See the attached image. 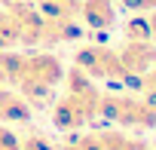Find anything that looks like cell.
<instances>
[{"label": "cell", "mask_w": 156, "mask_h": 150, "mask_svg": "<svg viewBox=\"0 0 156 150\" xmlns=\"http://www.w3.org/2000/svg\"><path fill=\"white\" fill-rule=\"evenodd\" d=\"M55 150H83L76 141H67V144H61V147H55Z\"/></svg>", "instance_id": "obj_16"}, {"label": "cell", "mask_w": 156, "mask_h": 150, "mask_svg": "<svg viewBox=\"0 0 156 150\" xmlns=\"http://www.w3.org/2000/svg\"><path fill=\"white\" fill-rule=\"evenodd\" d=\"M116 52H119V61L135 86L150 67H156V43L153 40H126Z\"/></svg>", "instance_id": "obj_5"}, {"label": "cell", "mask_w": 156, "mask_h": 150, "mask_svg": "<svg viewBox=\"0 0 156 150\" xmlns=\"http://www.w3.org/2000/svg\"><path fill=\"white\" fill-rule=\"evenodd\" d=\"M61 86H64V92L58 98H52V126L55 129L76 132L98 120L101 89L95 86L92 77H86L80 67H70V70H64Z\"/></svg>", "instance_id": "obj_1"}, {"label": "cell", "mask_w": 156, "mask_h": 150, "mask_svg": "<svg viewBox=\"0 0 156 150\" xmlns=\"http://www.w3.org/2000/svg\"><path fill=\"white\" fill-rule=\"evenodd\" d=\"M138 95H141L147 104H153V107H156V67H150L144 77L138 80Z\"/></svg>", "instance_id": "obj_12"}, {"label": "cell", "mask_w": 156, "mask_h": 150, "mask_svg": "<svg viewBox=\"0 0 156 150\" xmlns=\"http://www.w3.org/2000/svg\"><path fill=\"white\" fill-rule=\"evenodd\" d=\"M153 150H156V144H153Z\"/></svg>", "instance_id": "obj_18"}, {"label": "cell", "mask_w": 156, "mask_h": 150, "mask_svg": "<svg viewBox=\"0 0 156 150\" xmlns=\"http://www.w3.org/2000/svg\"><path fill=\"white\" fill-rule=\"evenodd\" d=\"M126 40H150V22L147 19H132L126 25Z\"/></svg>", "instance_id": "obj_13"}, {"label": "cell", "mask_w": 156, "mask_h": 150, "mask_svg": "<svg viewBox=\"0 0 156 150\" xmlns=\"http://www.w3.org/2000/svg\"><path fill=\"white\" fill-rule=\"evenodd\" d=\"M0 150H19V135L0 123Z\"/></svg>", "instance_id": "obj_14"}, {"label": "cell", "mask_w": 156, "mask_h": 150, "mask_svg": "<svg viewBox=\"0 0 156 150\" xmlns=\"http://www.w3.org/2000/svg\"><path fill=\"white\" fill-rule=\"evenodd\" d=\"M98 138H101V147L104 150H153L147 141L132 138L122 129H98Z\"/></svg>", "instance_id": "obj_9"}, {"label": "cell", "mask_w": 156, "mask_h": 150, "mask_svg": "<svg viewBox=\"0 0 156 150\" xmlns=\"http://www.w3.org/2000/svg\"><path fill=\"white\" fill-rule=\"evenodd\" d=\"M0 3H12V0H0Z\"/></svg>", "instance_id": "obj_17"}, {"label": "cell", "mask_w": 156, "mask_h": 150, "mask_svg": "<svg viewBox=\"0 0 156 150\" xmlns=\"http://www.w3.org/2000/svg\"><path fill=\"white\" fill-rule=\"evenodd\" d=\"M73 67H80L86 77L92 80H107V83H132L129 73L119 61V52L110 49V46H101V43H89V46H80L73 55Z\"/></svg>", "instance_id": "obj_4"}, {"label": "cell", "mask_w": 156, "mask_h": 150, "mask_svg": "<svg viewBox=\"0 0 156 150\" xmlns=\"http://www.w3.org/2000/svg\"><path fill=\"white\" fill-rule=\"evenodd\" d=\"M150 12H153V16L147 19V22H150V40L156 43V9H150Z\"/></svg>", "instance_id": "obj_15"}, {"label": "cell", "mask_w": 156, "mask_h": 150, "mask_svg": "<svg viewBox=\"0 0 156 150\" xmlns=\"http://www.w3.org/2000/svg\"><path fill=\"white\" fill-rule=\"evenodd\" d=\"M31 3H34L46 19L80 22V0H31Z\"/></svg>", "instance_id": "obj_8"}, {"label": "cell", "mask_w": 156, "mask_h": 150, "mask_svg": "<svg viewBox=\"0 0 156 150\" xmlns=\"http://www.w3.org/2000/svg\"><path fill=\"white\" fill-rule=\"evenodd\" d=\"M19 49H0V89L9 86L12 89V77H16V67H19Z\"/></svg>", "instance_id": "obj_10"}, {"label": "cell", "mask_w": 156, "mask_h": 150, "mask_svg": "<svg viewBox=\"0 0 156 150\" xmlns=\"http://www.w3.org/2000/svg\"><path fill=\"white\" fill-rule=\"evenodd\" d=\"M98 120H107L119 129H153L156 126V107L147 104L141 95L129 92H101Z\"/></svg>", "instance_id": "obj_3"}, {"label": "cell", "mask_w": 156, "mask_h": 150, "mask_svg": "<svg viewBox=\"0 0 156 150\" xmlns=\"http://www.w3.org/2000/svg\"><path fill=\"white\" fill-rule=\"evenodd\" d=\"M61 80H64V64L58 55H52L49 49H34V52L28 49L19 55L12 89L31 107H46V104H52Z\"/></svg>", "instance_id": "obj_2"}, {"label": "cell", "mask_w": 156, "mask_h": 150, "mask_svg": "<svg viewBox=\"0 0 156 150\" xmlns=\"http://www.w3.org/2000/svg\"><path fill=\"white\" fill-rule=\"evenodd\" d=\"M31 113H34V107L16 89H9V86L0 89V123H3V126L6 123H28Z\"/></svg>", "instance_id": "obj_7"}, {"label": "cell", "mask_w": 156, "mask_h": 150, "mask_svg": "<svg viewBox=\"0 0 156 150\" xmlns=\"http://www.w3.org/2000/svg\"><path fill=\"white\" fill-rule=\"evenodd\" d=\"M80 25L89 31H110L116 25V0H80Z\"/></svg>", "instance_id": "obj_6"}, {"label": "cell", "mask_w": 156, "mask_h": 150, "mask_svg": "<svg viewBox=\"0 0 156 150\" xmlns=\"http://www.w3.org/2000/svg\"><path fill=\"white\" fill-rule=\"evenodd\" d=\"M19 150H55V141L43 132H28L25 138H19Z\"/></svg>", "instance_id": "obj_11"}]
</instances>
